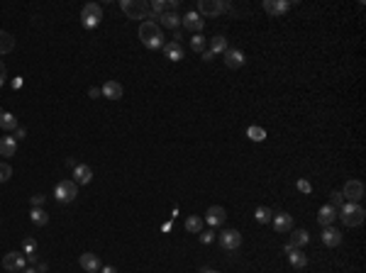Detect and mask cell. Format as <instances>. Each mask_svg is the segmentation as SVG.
<instances>
[{
  "mask_svg": "<svg viewBox=\"0 0 366 273\" xmlns=\"http://www.w3.org/2000/svg\"><path fill=\"white\" fill-rule=\"evenodd\" d=\"M139 39L146 49H161L164 47V35H161V27L154 22V20H144L139 22Z\"/></svg>",
  "mask_w": 366,
  "mask_h": 273,
  "instance_id": "6da1fadb",
  "label": "cell"
},
{
  "mask_svg": "<svg viewBox=\"0 0 366 273\" xmlns=\"http://www.w3.org/2000/svg\"><path fill=\"white\" fill-rule=\"evenodd\" d=\"M342 215V222L347 227H361L364 224V217H366V210L359 205V202H344V207L339 210Z\"/></svg>",
  "mask_w": 366,
  "mask_h": 273,
  "instance_id": "7a4b0ae2",
  "label": "cell"
},
{
  "mask_svg": "<svg viewBox=\"0 0 366 273\" xmlns=\"http://www.w3.org/2000/svg\"><path fill=\"white\" fill-rule=\"evenodd\" d=\"M122 13L129 18V20H146L149 18V5L144 3V0H122L120 3Z\"/></svg>",
  "mask_w": 366,
  "mask_h": 273,
  "instance_id": "3957f363",
  "label": "cell"
},
{
  "mask_svg": "<svg viewBox=\"0 0 366 273\" xmlns=\"http://www.w3.org/2000/svg\"><path fill=\"white\" fill-rule=\"evenodd\" d=\"M100 20H103V8H100L98 3H88V5H83V10H81V25H83L86 30L98 27V25H100Z\"/></svg>",
  "mask_w": 366,
  "mask_h": 273,
  "instance_id": "277c9868",
  "label": "cell"
},
{
  "mask_svg": "<svg viewBox=\"0 0 366 273\" xmlns=\"http://www.w3.org/2000/svg\"><path fill=\"white\" fill-rule=\"evenodd\" d=\"M78 195V185L73 181H59L56 188H54V198L56 202H73Z\"/></svg>",
  "mask_w": 366,
  "mask_h": 273,
  "instance_id": "5b68a950",
  "label": "cell"
},
{
  "mask_svg": "<svg viewBox=\"0 0 366 273\" xmlns=\"http://www.w3.org/2000/svg\"><path fill=\"white\" fill-rule=\"evenodd\" d=\"M230 10V5L225 3V0H201L198 3V15L201 18H215L220 13Z\"/></svg>",
  "mask_w": 366,
  "mask_h": 273,
  "instance_id": "8992f818",
  "label": "cell"
},
{
  "mask_svg": "<svg viewBox=\"0 0 366 273\" xmlns=\"http://www.w3.org/2000/svg\"><path fill=\"white\" fill-rule=\"evenodd\" d=\"M3 268L10 273H22V268H27V258L20 251H8L3 256Z\"/></svg>",
  "mask_w": 366,
  "mask_h": 273,
  "instance_id": "52a82bcc",
  "label": "cell"
},
{
  "mask_svg": "<svg viewBox=\"0 0 366 273\" xmlns=\"http://www.w3.org/2000/svg\"><path fill=\"white\" fill-rule=\"evenodd\" d=\"M339 193H342V198H344V200H349V202H359V200L364 198V183H361V181H347V183H344V188H342Z\"/></svg>",
  "mask_w": 366,
  "mask_h": 273,
  "instance_id": "ba28073f",
  "label": "cell"
},
{
  "mask_svg": "<svg viewBox=\"0 0 366 273\" xmlns=\"http://www.w3.org/2000/svg\"><path fill=\"white\" fill-rule=\"evenodd\" d=\"M220 246H222L225 251H237V249L242 246V234H239L237 229H225V232L220 234Z\"/></svg>",
  "mask_w": 366,
  "mask_h": 273,
  "instance_id": "9c48e42d",
  "label": "cell"
},
{
  "mask_svg": "<svg viewBox=\"0 0 366 273\" xmlns=\"http://www.w3.org/2000/svg\"><path fill=\"white\" fill-rule=\"evenodd\" d=\"M181 25L186 27V30H191L193 35H201V30L205 27V20H203V18L196 13V10H191L186 18H181Z\"/></svg>",
  "mask_w": 366,
  "mask_h": 273,
  "instance_id": "30bf717a",
  "label": "cell"
},
{
  "mask_svg": "<svg viewBox=\"0 0 366 273\" xmlns=\"http://www.w3.org/2000/svg\"><path fill=\"white\" fill-rule=\"evenodd\" d=\"M291 0H264V10L269 13V15H286L288 10H291Z\"/></svg>",
  "mask_w": 366,
  "mask_h": 273,
  "instance_id": "8fae6325",
  "label": "cell"
},
{
  "mask_svg": "<svg viewBox=\"0 0 366 273\" xmlns=\"http://www.w3.org/2000/svg\"><path fill=\"white\" fill-rule=\"evenodd\" d=\"M225 219H227L225 207H220V205L208 207V212H205V222H208L210 227H222V224H225Z\"/></svg>",
  "mask_w": 366,
  "mask_h": 273,
  "instance_id": "7c38bea8",
  "label": "cell"
},
{
  "mask_svg": "<svg viewBox=\"0 0 366 273\" xmlns=\"http://www.w3.org/2000/svg\"><path fill=\"white\" fill-rule=\"evenodd\" d=\"M91 181H93V168L86 166V164H78L73 168V183L76 185H88Z\"/></svg>",
  "mask_w": 366,
  "mask_h": 273,
  "instance_id": "4fadbf2b",
  "label": "cell"
},
{
  "mask_svg": "<svg viewBox=\"0 0 366 273\" xmlns=\"http://www.w3.org/2000/svg\"><path fill=\"white\" fill-rule=\"evenodd\" d=\"M78 263H81V268H83V271H88V273H98V271H100V258H98L95 254H91V251L81 254Z\"/></svg>",
  "mask_w": 366,
  "mask_h": 273,
  "instance_id": "5bb4252c",
  "label": "cell"
},
{
  "mask_svg": "<svg viewBox=\"0 0 366 273\" xmlns=\"http://www.w3.org/2000/svg\"><path fill=\"white\" fill-rule=\"evenodd\" d=\"M244 52H239V49H227L225 52V64H227V69H242L244 66Z\"/></svg>",
  "mask_w": 366,
  "mask_h": 273,
  "instance_id": "9a60e30c",
  "label": "cell"
},
{
  "mask_svg": "<svg viewBox=\"0 0 366 273\" xmlns=\"http://www.w3.org/2000/svg\"><path fill=\"white\" fill-rule=\"evenodd\" d=\"M274 229H276L278 234H286V232H291V229H293V217H291V215H286V212H281V215H274Z\"/></svg>",
  "mask_w": 366,
  "mask_h": 273,
  "instance_id": "2e32d148",
  "label": "cell"
},
{
  "mask_svg": "<svg viewBox=\"0 0 366 273\" xmlns=\"http://www.w3.org/2000/svg\"><path fill=\"white\" fill-rule=\"evenodd\" d=\"M100 95H105L108 100H120L122 98V86L117 81H108L103 88H100Z\"/></svg>",
  "mask_w": 366,
  "mask_h": 273,
  "instance_id": "e0dca14e",
  "label": "cell"
},
{
  "mask_svg": "<svg viewBox=\"0 0 366 273\" xmlns=\"http://www.w3.org/2000/svg\"><path fill=\"white\" fill-rule=\"evenodd\" d=\"M161 49H164V56H166L168 61H181V59H183V47H181L178 42H168V44H164Z\"/></svg>",
  "mask_w": 366,
  "mask_h": 273,
  "instance_id": "ac0fdd59",
  "label": "cell"
},
{
  "mask_svg": "<svg viewBox=\"0 0 366 273\" xmlns=\"http://www.w3.org/2000/svg\"><path fill=\"white\" fill-rule=\"evenodd\" d=\"M337 219V210L332 207V205H325V207H320V212H317V222L322 224V227H332V222Z\"/></svg>",
  "mask_w": 366,
  "mask_h": 273,
  "instance_id": "d6986e66",
  "label": "cell"
},
{
  "mask_svg": "<svg viewBox=\"0 0 366 273\" xmlns=\"http://www.w3.org/2000/svg\"><path fill=\"white\" fill-rule=\"evenodd\" d=\"M322 241H325L327 246H339V244H342V232L334 229V227H325V229H322Z\"/></svg>",
  "mask_w": 366,
  "mask_h": 273,
  "instance_id": "ffe728a7",
  "label": "cell"
},
{
  "mask_svg": "<svg viewBox=\"0 0 366 273\" xmlns=\"http://www.w3.org/2000/svg\"><path fill=\"white\" fill-rule=\"evenodd\" d=\"M18 139L15 137H0V156H15Z\"/></svg>",
  "mask_w": 366,
  "mask_h": 273,
  "instance_id": "44dd1931",
  "label": "cell"
},
{
  "mask_svg": "<svg viewBox=\"0 0 366 273\" xmlns=\"http://www.w3.org/2000/svg\"><path fill=\"white\" fill-rule=\"evenodd\" d=\"M0 129L15 132V129H18V117H15L13 112H8V110H0Z\"/></svg>",
  "mask_w": 366,
  "mask_h": 273,
  "instance_id": "7402d4cb",
  "label": "cell"
},
{
  "mask_svg": "<svg viewBox=\"0 0 366 273\" xmlns=\"http://www.w3.org/2000/svg\"><path fill=\"white\" fill-rule=\"evenodd\" d=\"M288 261H291L293 268H305V266H308V256H305L303 251H298V249H291V251H288Z\"/></svg>",
  "mask_w": 366,
  "mask_h": 273,
  "instance_id": "603a6c76",
  "label": "cell"
},
{
  "mask_svg": "<svg viewBox=\"0 0 366 273\" xmlns=\"http://www.w3.org/2000/svg\"><path fill=\"white\" fill-rule=\"evenodd\" d=\"M13 49H15V37L0 30V54H10Z\"/></svg>",
  "mask_w": 366,
  "mask_h": 273,
  "instance_id": "cb8c5ba5",
  "label": "cell"
},
{
  "mask_svg": "<svg viewBox=\"0 0 366 273\" xmlns=\"http://www.w3.org/2000/svg\"><path fill=\"white\" fill-rule=\"evenodd\" d=\"M230 47H227V39L222 37V35H218V37H213L210 39V54L215 56V54H225Z\"/></svg>",
  "mask_w": 366,
  "mask_h": 273,
  "instance_id": "d4e9b609",
  "label": "cell"
},
{
  "mask_svg": "<svg viewBox=\"0 0 366 273\" xmlns=\"http://www.w3.org/2000/svg\"><path fill=\"white\" fill-rule=\"evenodd\" d=\"M308 241H310V234H308L305 229H293V234H291V246H293V249L305 246Z\"/></svg>",
  "mask_w": 366,
  "mask_h": 273,
  "instance_id": "484cf974",
  "label": "cell"
},
{
  "mask_svg": "<svg viewBox=\"0 0 366 273\" xmlns=\"http://www.w3.org/2000/svg\"><path fill=\"white\" fill-rule=\"evenodd\" d=\"M159 22H161V27H168V30H176V27L181 25V18H178L176 13H164V15L159 18Z\"/></svg>",
  "mask_w": 366,
  "mask_h": 273,
  "instance_id": "4316f807",
  "label": "cell"
},
{
  "mask_svg": "<svg viewBox=\"0 0 366 273\" xmlns=\"http://www.w3.org/2000/svg\"><path fill=\"white\" fill-rule=\"evenodd\" d=\"M254 219H256L259 224H269V222L274 219V212H271L269 207H264V205H261V207H256V210H254Z\"/></svg>",
  "mask_w": 366,
  "mask_h": 273,
  "instance_id": "83f0119b",
  "label": "cell"
},
{
  "mask_svg": "<svg viewBox=\"0 0 366 273\" xmlns=\"http://www.w3.org/2000/svg\"><path fill=\"white\" fill-rule=\"evenodd\" d=\"M30 217H32V222L37 224V227H44L47 222H49V215L42 210V207H32V212H30Z\"/></svg>",
  "mask_w": 366,
  "mask_h": 273,
  "instance_id": "f1b7e54d",
  "label": "cell"
},
{
  "mask_svg": "<svg viewBox=\"0 0 366 273\" xmlns=\"http://www.w3.org/2000/svg\"><path fill=\"white\" fill-rule=\"evenodd\" d=\"M201 229H203V219H201V217H196V215H191V217L186 219V232H191V234H201Z\"/></svg>",
  "mask_w": 366,
  "mask_h": 273,
  "instance_id": "f546056e",
  "label": "cell"
},
{
  "mask_svg": "<svg viewBox=\"0 0 366 273\" xmlns=\"http://www.w3.org/2000/svg\"><path fill=\"white\" fill-rule=\"evenodd\" d=\"M247 137H249L252 142H264V139H266V129H264V127L252 125V127L247 129Z\"/></svg>",
  "mask_w": 366,
  "mask_h": 273,
  "instance_id": "4dcf8cb0",
  "label": "cell"
},
{
  "mask_svg": "<svg viewBox=\"0 0 366 273\" xmlns=\"http://www.w3.org/2000/svg\"><path fill=\"white\" fill-rule=\"evenodd\" d=\"M191 49H193L196 54H203V52H205V37H203V35H193V37H191Z\"/></svg>",
  "mask_w": 366,
  "mask_h": 273,
  "instance_id": "1f68e13d",
  "label": "cell"
},
{
  "mask_svg": "<svg viewBox=\"0 0 366 273\" xmlns=\"http://www.w3.org/2000/svg\"><path fill=\"white\" fill-rule=\"evenodd\" d=\"M164 10H166V3H164V0H154V3L149 5V13H151V15H156V18H161V15H164Z\"/></svg>",
  "mask_w": 366,
  "mask_h": 273,
  "instance_id": "d6a6232c",
  "label": "cell"
},
{
  "mask_svg": "<svg viewBox=\"0 0 366 273\" xmlns=\"http://www.w3.org/2000/svg\"><path fill=\"white\" fill-rule=\"evenodd\" d=\"M10 178H13V166L0 161V183H5V181H10Z\"/></svg>",
  "mask_w": 366,
  "mask_h": 273,
  "instance_id": "836d02e7",
  "label": "cell"
},
{
  "mask_svg": "<svg viewBox=\"0 0 366 273\" xmlns=\"http://www.w3.org/2000/svg\"><path fill=\"white\" fill-rule=\"evenodd\" d=\"M35 251H37V241H35L32 237H27V239L22 241V254L30 256V254H35Z\"/></svg>",
  "mask_w": 366,
  "mask_h": 273,
  "instance_id": "e575fe53",
  "label": "cell"
},
{
  "mask_svg": "<svg viewBox=\"0 0 366 273\" xmlns=\"http://www.w3.org/2000/svg\"><path fill=\"white\" fill-rule=\"evenodd\" d=\"M334 210H342L344 207V198H342V193L339 190H332V202H329Z\"/></svg>",
  "mask_w": 366,
  "mask_h": 273,
  "instance_id": "d590c367",
  "label": "cell"
},
{
  "mask_svg": "<svg viewBox=\"0 0 366 273\" xmlns=\"http://www.w3.org/2000/svg\"><path fill=\"white\" fill-rule=\"evenodd\" d=\"M298 190L308 195V193H312V185H310V183H308L305 178H300V181H298Z\"/></svg>",
  "mask_w": 366,
  "mask_h": 273,
  "instance_id": "8d00e7d4",
  "label": "cell"
},
{
  "mask_svg": "<svg viewBox=\"0 0 366 273\" xmlns=\"http://www.w3.org/2000/svg\"><path fill=\"white\" fill-rule=\"evenodd\" d=\"M44 205V195L39 193V195H32V207H42Z\"/></svg>",
  "mask_w": 366,
  "mask_h": 273,
  "instance_id": "74e56055",
  "label": "cell"
},
{
  "mask_svg": "<svg viewBox=\"0 0 366 273\" xmlns=\"http://www.w3.org/2000/svg\"><path fill=\"white\" fill-rule=\"evenodd\" d=\"M213 239H215V234H213V232H203V234H201V241H203V244H210Z\"/></svg>",
  "mask_w": 366,
  "mask_h": 273,
  "instance_id": "f35d334b",
  "label": "cell"
},
{
  "mask_svg": "<svg viewBox=\"0 0 366 273\" xmlns=\"http://www.w3.org/2000/svg\"><path fill=\"white\" fill-rule=\"evenodd\" d=\"M25 134H27V129H25V127H18L13 137H15V139H25Z\"/></svg>",
  "mask_w": 366,
  "mask_h": 273,
  "instance_id": "ab89813d",
  "label": "cell"
},
{
  "mask_svg": "<svg viewBox=\"0 0 366 273\" xmlns=\"http://www.w3.org/2000/svg\"><path fill=\"white\" fill-rule=\"evenodd\" d=\"M5 83V66H3V61H0V86Z\"/></svg>",
  "mask_w": 366,
  "mask_h": 273,
  "instance_id": "60d3db41",
  "label": "cell"
},
{
  "mask_svg": "<svg viewBox=\"0 0 366 273\" xmlns=\"http://www.w3.org/2000/svg\"><path fill=\"white\" fill-rule=\"evenodd\" d=\"M100 273H117V268H112V266H103V268H100Z\"/></svg>",
  "mask_w": 366,
  "mask_h": 273,
  "instance_id": "b9f144b4",
  "label": "cell"
},
{
  "mask_svg": "<svg viewBox=\"0 0 366 273\" xmlns=\"http://www.w3.org/2000/svg\"><path fill=\"white\" fill-rule=\"evenodd\" d=\"M181 5V0H168V3H166V8H178Z\"/></svg>",
  "mask_w": 366,
  "mask_h": 273,
  "instance_id": "7bdbcfd3",
  "label": "cell"
},
{
  "mask_svg": "<svg viewBox=\"0 0 366 273\" xmlns=\"http://www.w3.org/2000/svg\"><path fill=\"white\" fill-rule=\"evenodd\" d=\"M88 95H91V98H98L100 91H98V88H88Z\"/></svg>",
  "mask_w": 366,
  "mask_h": 273,
  "instance_id": "ee69618b",
  "label": "cell"
},
{
  "mask_svg": "<svg viewBox=\"0 0 366 273\" xmlns=\"http://www.w3.org/2000/svg\"><path fill=\"white\" fill-rule=\"evenodd\" d=\"M13 88H22V78H20V76L13 81Z\"/></svg>",
  "mask_w": 366,
  "mask_h": 273,
  "instance_id": "f6af8a7d",
  "label": "cell"
},
{
  "mask_svg": "<svg viewBox=\"0 0 366 273\" xmlns=\"http://www.w3.org/2000/svg\"><path fill=\"white\" fill-rule=\"evenodd\" d=\"M203 59H205V61H213V59H215V56H213V54H210V52H203Z\"/></svg>",
  "mask_w": 366,
  "mask_h": 273,
  "instance_id": "bcb514c9",
  "label": "cell"
},
{
  "mask_svg": "<svg viewBox=\"0 0 366 273\" xmlns=\"http://www.w3.org/2000/svg\"><path fill=\"white\" fill-rule=\"evenodd\" d=\"M201 273H220V271H215V268H203Z\"/></svg>",
  "mask_w": 366,
  "mask_h": 273,
  "instance_id": "7dc6e473",
  "label": "cell"
},
{
  "mask_svg": "<svg viewBox=\"0 0 366 273\" xmlns=\"http://www.w3.org/2000/svg\"><path fill=\"white\" fill-rule=\"evenodd\" d=\"M22 273H37L35 268H22Z\"/></svg>",
  "mask_w": 366,
  "mask_h": 273,
  "instance_id": "c3c4849f",
  "label": "cell"
}]
</instances>
